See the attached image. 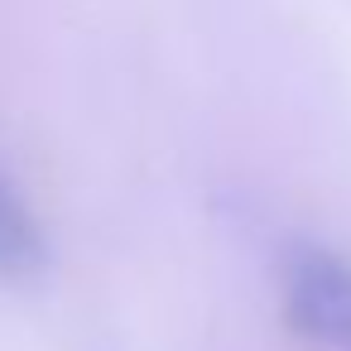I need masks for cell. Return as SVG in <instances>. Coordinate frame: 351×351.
I'll return each mask as SVG.
<instances>
[{
	"label": "cell",
	"mask_w": 351,
	"mask_h": 351,
	"mask_svg": "<svg viewBox=\"0 0 351 351\" xmlns=\"http://www.w3.org/2000/svg\"><path fill=\"white\" fill-rule=\"evenodd\" d=\"M289 317L322 351H351V260L332 245L298 241L284 260Z\"/></svg>",
	"instance_id": "1"
},
{
	"label": "cell",
	"mask_w": 351,
	"mask_h": 351,
	"mask_svg": "<svg viewBox=\"0 0 351 351\" xmlns=\"http://www.w3.org/2000/svg\"><path fill=\"white\" fill-rule=\"evenodd\" d=\"M44 265H49L44 226L29 212L25 193L15 188V178L0 169V279L25 284V279H39Z\"/></svg>",
	"instance_id": "2"
}]
</instances>
